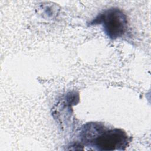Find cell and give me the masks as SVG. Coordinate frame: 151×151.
<instances>
[{
  "label": "cell",
  "instance_id": "obj_1",
  "mask_svg": "<svg viewBox=\"0 0 151 151\" xmlns=\"http://www.w3.org/2000/svg\"><path fill=\"white\" fill-rule=\"evenodd\" d=\"M81 139L86 145L100 150H124L129 144V137L120 129H107L97 122H90L83 128Z\"/></svg>",
  "mask_w": 151,
  "mask_h": 151
},
{
  "label": "cell",
  "instance_id": "obj_2",
  "mask_svg": "<svg viewBox=\"0 0 151 151\" xmlns=\"http://www.w3.org/2000/svg\"><path fill=\"white\" fill-rule=\"evenodd\" d=\"M91 24H100L106 35L111 39L122 37L127 28V19L124 12L117 8H111L100 14Z\"/></svg>",
  "mask_w": 151,
  "mask_h": 151
}]
</instances>
